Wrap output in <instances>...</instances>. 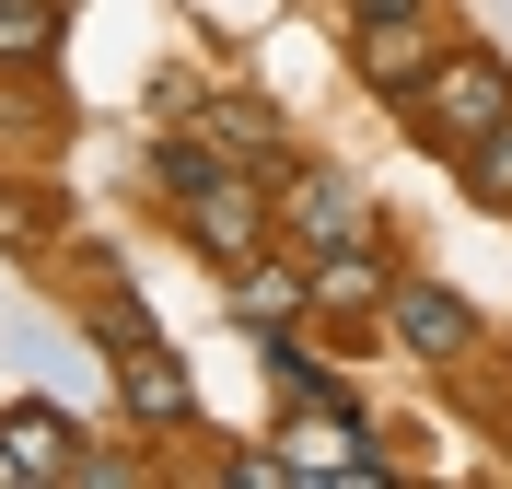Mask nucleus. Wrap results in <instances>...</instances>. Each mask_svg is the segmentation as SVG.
Here are the masks:
<instances>
[{"instance_id": "nucleus-1", "label": "nucleus", "mask_w": 512, "mask_h": 489, "mask_svg": "<svg viewBox=\"0 0 512 489\" xmlns=\"http://www.w3.org/2000/svg\"><path fill=\"white\" fill-rule=\"evenodd\" d=\"M396 105H408V129L431 140V152H454V163H466V152H478V140L512 117V70L489 59V47H443V59L419 70Z\"/></svg>"}, {"instance_id": "nucleus-2", "label": "nucleus", "mask_w": 512, "mask_h": 489, "mask_svg": "<svg viewBox=\"0 0 512 489\" xmlns=\"http://www.w3.org/2000/svg\"><path fill=\"white\" fill-rule=\"evenodd\" d=\"M175 210H187V233H198L222 268L268 257V198H256V163H210L198 187H175Z\"/></svg>"}, {"instance_id": "nucleus-3", "label": "nucleus", "mask_w": 512, "mask_h": 489, "mask_svg": "<svg viewBox=\"0 0 512 489\" xmlns=\"http://www.w3.org/2000/svg\"><path fill=\"white\" fill-rule=\"evenodd\" d=\"M384 338L408 361H466L478 350V315H466L443 280H384Z\"/></svg>"}, {"instance_id": "nucleus-4", "label": "nucleus", "mask_w": 512, "mask_h": 489, "mask_svg": "<svg viewBox=\"0 0 512 489\" xmlns=\"http://www.w3.org/2000/svg\"><path fill=\"white\" fill-rule=\"evenodd\" d=\"M280 222L303 233L315 257H326V245H373V210H361V187L338 175V163H303V175H291V187H280Z\"/></svg>"}, {"instance_id": "nucleus-5", "label": "nucleus", "mask_w": 512, "mask_h": 489, "mask_svg": "<svg viewBox=\"0 0 512 489\" xmlns=\"http://www.w3.org/2000/svg\"><path fill=\"white\" fill-rule=\"evenodd\" d=\"M117 396H128L140 431H187L198 420V385H187V361L163 350V338H128V350H117Z\"/></svg>"}, {"instance_id": "nucleus-6", "label": "nucleus", "mask_w": 512, "mask_h": 489, "mask_svg": "<svg viewBox=\"0 0 512 489\" xmlns=\"http://www.w3.org/2000/svg\"><path fill=\"white\" fill-rule=\"evenodd\" d=\"M431 59H443V35L419 24V12H373L361 24V82H384V94H408Z\"/></svg>"}, {"instance_id": "nucleus-7", "label": "nucleus", "mask_w": 512, "mask_h": 489, "mask_svg": "<svg viewBox=\"0 0 512 489\" xmlns=\"http://www.w3.org/2000/svg\"><path fill=\"white\" fill-rule=\"evenodd\" d=\"M303 303H326V315H373V303H384V257H373V245H326V257L303 268Z\"/></svg>"}, {"instance_id": "nucleus-8", "label": "nucleus", "mask_w": 512, "mask_h": 489, "mask_svg": "<svg viewBox=\"0 0 512 489\" xmlns=\"http://www.w3.org/2000/svg\"><path fill=\"white\" fill-rule=\"evenodd\" d=\"M0 443H12V478H70V431H59V408H12L0 420Z\"/></svg>"}, {"instance_id": "nucleus-9", "label": "nucleus", "mask_w": 512, "mask_h": 489, "mask_svg": "<svg viewBox=\"0 0 512 489\" xmlns=\"http://www.w3.org/2000/svg\"><path fill=\"white\" fill-rule=\"evenodd\" d=\"M233 315H245V326H291V315H303V268L245 257V268H233Z\"/></svg>"}, {"instance_id": "nucleus-10", "label": "nucleus", "mask_w": 512, "mask_h": 489, "mask_svg": "<svg viewBox=\"0 0 512 489\" xmlns=\"http://www.w3.org/2000/svg\"><path fill=\"white\" fill-rule=\"evenodd\" d=\"M59 47V0H0V70H35Z\"/></svg>"}, {"instance_id": "nucleus-11", "label": "nucleus", "mask_w": 512, "mask_h": 489, "mask_svg": "<svg viewBox=\"0 0 512 489\" xmlns=\"http://www.w3.org/2000/svg\"><path fill=\"white\" fill-rule=\"evenodd\" d=\"M94 326L117 338V350H128V338H163V326H152V303L128 292V280H94Z\"/></svg>"}, {"instance_id": "nucleus-12", "label": "nucleus", "mask_w": 512, "mask_h": 489, "mask_svg": "<svg viewBox=\"0 0 512 489\" xmlns=\"http://www.w3.org/2000/svg\"><path fill=\"white\" fill-rule=\"evenodd\" d=\"M466 187H478L489 210H512V117H501L489 140H478V152H466Z\"/></svg>"}, {"instance_id": "nucleus-13", "label": "nucleus", "mask_w": 512, "mask_h": 489, "mask_svg": "<svg viewBox=\"0 0 512 489\" xmlns=\"http://www.w3.org/2000/svg\"><path fill=\"white\" fill-rule=\"evenodd\" d=\"M210 129H222L233 152H280V117H268V105H210Z\"/></svg>"}, {"instance_id": "nucleus-14", "label": "nucleus", "mask_w": 512, "mask_h": 489, "mask_svg": "<svg viewBox=\"0 0 512 489\" xmlns=\"http://www.w3.org/2000/svg\"><path fill=\"white\" fill-rule=\"evenodd\" d=\"M0 233H12V245H47V198L12 187V175H0Z\"/></svg>"}]
</instances>
